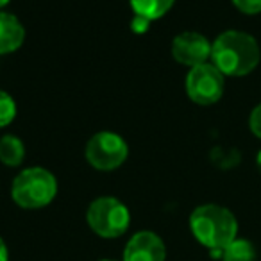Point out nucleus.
Wrapping results in <instances>:
<instances>
[{"mask_svg": "<svg viewBox=\"0 0 261 261\" xmlns=\"http://www.w3.org/2000/svg\"><path fill=\"white\" fill-rule=\"evenodd\" d=\"M259 59V45L249 33L225 31L211 43V63L227 77L249 75Z\"/></svg>", "mask_w": 261, "mask_h": 261, "instance_id": "nucleus-1", "label": "nucleus"}, {"mask_svg": "<svg viewBox=\"0 0 261 261\" xmlns=\"http://www.w3.org/2000/svg\"><path fill=\"white\" fill-rule=\"evenodd\" d=\"M190 229L200 245L207 247L213 256H220L222 249L238 234V222L227 207L202 204L190 215Z\"/></svg>", "mask_w": 261, "mask_h": 261, "instance_id": "nucleus-2", "label": "nucleus"}, {"mask_svg": "<svg viewBox=\"0 0 261 261\" xmlns=\"http://www.w3.org/2000/svg\"><path fill=\"white\" fill-rule=\"evenodd\" d=\"M58 193V181L48 170L31 167L20 172L11 186V197L23 210H40L54 200Z\"/></svg>", "mask_w": 261, "mask_h": 261, "instance_id": "nucleus-3", "label": "nucleus"}, {"mask_svg": "<svg viewBox=\"0 0 261 261\" xmlns=\"http://www.w3.org/2000/svg\"><path fill=\"white\" fill-rule=\"evenodd\" d=\"M88 225L100 238H118L129 229L130 213L115 197H98L90 204L86 213Z\"/></svg>", "mask_w": 261, "mask_h": 261, "instance_id": "nucleus-4", "label": "nucleus"}, {"mask_svg": "<svg viewBox=\"0 0 261 261\" xmlns=\"http://www.w3.org/2000/svg\"><path fill=\"white\" fill-rule=\"evenodd\" d=\"M224 77L225 75L213 63L193 66L186 75V93L192 102L199 106L217 104L224 95Z\"/></svg>", "mask_w": 261, "mask_h": 261, "instance_id": "nucleus-5", "label": "nucleus"}, {"mask_svg": "<svg viewBox=\"0 0 261 261\" xmlns=\"http://www.w3.org/2000/svg\"><path fill=\"white\" fill-rule=\"evenodd\" d=\"M127 156H129L127 143L123 142L122 136L109 133V130H102V133L91 136V140L86 145L88 163L102 172H109L122 167Z\"/></svg>", "mask_w": 261, "mask_h": 261, "instance_id": "nucleus-6", "label": "nucleus"}, {"mask_svg": "<svg viewBox=\"0 0 261 261\" xmlns=\"http://www.w3.org/2000/svg\"><path fill=\"white\" fill-rule=\"evenodd\" d=\"M172 56L185 66H199L211 59V43L199 33H181L172 41Z\"/></svg>", "mask_w": 261, "mask_h": 261, "instance_id": "nucleus-7", "label": "nucleus"}, {"mask_svg": "<svg viewBox=\"0 0 261 261\" xmlns=\"http://www.w3.org/2000/svg\"><path fill=\"white\" fill-rule=\"evenodd\" d=\"M167 249L156 232L140 231L127 242L123 249V261H165Z\"/></svg>", "mask_w": 261, "mask_h": 261, "instance_id": "nucleus-8", "label": "nucleus"}, {"mask_svg": "<svg viewBox=\"0 0 261 261\" xmlns=\"http://www.w3.org/2000/svg\"><path fill=\"white\" fill-rule=\"evenodd\" d=\"M25 40V29L15 15L0 11V56L15 52Z\"/></svg>", "mask_w": 261, "mask_h": 261, "instance_id": "nucleus-9", "label": "nucleus"}, {"mask_svg": "<svg viewBox=\"0 0 261 261\" xmlns=\"http://www.w3.org/2000/svg\"><path fill=\"white\" fill-rule=\"evenodd\" d=\"M174 2L175 0H130V8L136 16H143V18L154 22L167 15Z\"/></svg>", "mask_w": 261, "mask_h": 261, "instance_id": "nucleus-10", "label": "nucleus"}, {"mask_svg": "<svg viewBox=\"0 0 261 261\" xmlns=\"http://www.w3.org/2000/svg\"><path fill=\"white\" fill-rule=\"evenodd\" d=\"M25 158V147L18 136L6 135L0 138V161L8 167H18Z\"/></svg>", "mask_w": 261, "mask_h": 261, "instance_id": "nucleus-11", "label": "nucleus"}, {"mask_svg": "<svg viewBox=\"0 0 261 261\" xmlns=\"http://www.w3.org/2000/svg\"><path fill=\"white\" fill-rule=\"evenodd\" d=\"M222 261H256V247L252 242L243 238H234L220 252Z\"/></svg>", "mask_w": 261, "mask_h": 261, "instance_id": "nucleus-12", "label": "nucleus"}, {"mask_svg": "<svg viewBox=\"0 0 261 261\" xmlns=\"http://www.w3.org/2000/svg\"><path fill=\"white\" fill-rule=\"evenodd\" d=\"M16 116V104L13 97L6 91L0 90V127H6L15 120Z\"/></svg>", "mask_w": 261, "mask_h": 261, "instance_id": "nucleus-13", "label": "nucleus"}, {"mask_svg": "<svg viewBox=\"0 0 261 261\" xmlns=\"http://www.w3.org/2000/svg\"><path fill=\"white\" fill-rule=\"evenodd\" d=\"M234 8L243 15H259L261 0H232Z\"/></svg>", "mask_w": 261, "mask_h": 261, "instance_id": "nucleus-14", "label": "nucleus"}, {"mask_svg": "<svg viewBox=\"0 0 261 261\" xmlns=\"http://www.w3.org/2000/svg\"><path fill=\"white\" fill-rule=\"evenodd\" d=\"M249 127L252 130V135L261 138V104H257L256 108L252 109L249 116Z\"/></svg>", "mask_w": 261, "mask_h": 261, "instance_id": "nucleus-15", "label": "nucleus"}, {"mask_svg": "<svg viewBox=\"0 0 261 261\" xmlns=\"http://www.w3.org/2000/svg\"><path fill=\"white\" fill-rule=\"evenodd\" d=\"M149 25H150V20L143 18V16H136V15H135V18H133V22H130V27H133V31H135L136 34L147 33Z\"/></svg>", "mask_w": 261, "mask_h": 261, "instance_id": "nucleus-16", "label": "nucleus"}, {"mask_svg": "<svg viewBox=\"0 0 261 261\" xmlns=\"http://www.w3.org/2000/svg\"><path fill=\"white\" fill-rule=\"evenodd\" d=\"M0 261H9V252H8V245L2 238H0Z\"/></svg>", "mask_w": 261, "mask_h": 261, "instance_id": "nucleus-17", "label": "nucleus"}, {"mask_svg": "<svg viewBox=\"0 0 261 261\" xmlns=\"http://www.w3.org/2000/svg\"><path fill=\"white\" fill-rule=\"evenodd\" d=\"M256 165H257V170H259V174H261V149H259V152H257V156H256Z\"/></svg>", "mask_w": 261, "mask_h": 261, "instance_id": "nucleus-18", "label": "nucleus"}, {"mask_svg": "<svg viewBox=\"0 0 261 261\" xmlns=\"http://www.w3.org/2000/svg\"><path fill=\"white\" fill-rule=\"evenodd\" d=\"M9 4V0H0V8H4V6Z\"/></svg>", "mask_w": 261, "mask_h": 261, "instance_id": "nucleus-19", "label": "nucleus"}, {"mask_svg": "<svg viewBox=\"0 0 261 261\" xmlns=\"http://www.w3.org/2000/svg\"><path fill=\"white\" fill-rule=\"evenodd\" d=\"M100 261H113V259H100Z\"/></svg>", "mask_w": 261, "mask_h": 261, "instance_id": "nucleus-20", "label": "nucleus"}]
</instances>
